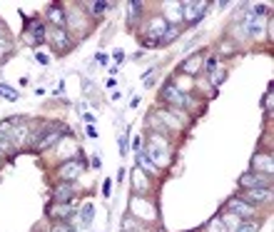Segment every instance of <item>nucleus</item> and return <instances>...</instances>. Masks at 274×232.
Segmentation results:
<instances>
[{
  "label": "nucleus",
  "instance_id": "f257e3e1",
  "mask_svg": "<svg viewBox=\"0 0 274 232\" xmlns=\"http://www.w3.org/2000/svg\"><path fill=\"white\" fill-rule=\"evenodd\" d=\"M165 30H167V23L162 20V15H152V18L145 23V28H142V45H147V48H157V45H160V38H162Z\"/></svg>",
  "mask_w": 274,
  "mask_h": 232
},
{
  "label": "nucleus",
  "instance_id": "f03ea898",
  "mask_svg": "<svg viewBox=\"0 0 274 232\" xmlns=\"http://www.w3.org/2000/svg\"><path fill=\"white\" fill-rule=\"evenodd\" d=\"M160 97H162L167 105H175V108H184V105H187V100H189V97H187V92H184L182 87L175 85L172 80H170V83H165V87L160 90Z\"/></svg>",
  "mask_w": 274,
  "mask_h": 232
},
{
  "label": "nucleus",
  "instance_id": "7ed1b4c3",
  "mask_svg": "<svg viewBox=\"0 0 274 232\" xmlns=\"http://www.w3.org/2000/svg\"><path fill=\"white\" fill-rule=\"evenodd\" d=\"M62 138H65V130L62 127H50V130H45L43 135H37V140H32L30 145L35 147V150H48V147H53L55 143H60Z\"/></svg>",
  "mask_w": 274,
  "mask_h": 232
},
{
  "label": "nucleus",
  "instance_id": "20e7f679",
  "mask_svg": "<svg viewBox=\"0 0 274 232\" xmlns=\"http://www.w3.org/2000/svg\"><path fill=\"white\" fill-rule=\"evenodd\" d=\"M25 40L32 43V45L48 40V35H45V25H43L37 18H25Z\"/></svg>",
  "mask_w": 274,
  "mask_h": 232
},
{
  "label": "nucleus",
  "instance_id": "39448f33",
  "mask_svg": "<svg viewBox=\"0 0 274 232\" xmlns=\"http://www.w3.org/2000/svg\"><path fill=\"white\" fill-rule=\"evenodd\" d=\"M83 173V165H80V160H65L60 168H58V177H60V182H72L75 177H80Z\"/></svg>",
  "mask_w": 274,
  "mask_h": 232
},
{
  "label": "nucleus",
  "instance_id": "423d86ee",
  "mask_svg": "<svg viewBox=\"0 0 274 232\" xmlns=\"http://www.w3.org/2000/svg\"><path fill=\"white\" fill-rule=\"evenodd\" d=\"M227 212H232V215H237V217H252V215L257 212V207L249 205V203H244L242 197L237 195V197L227 200Z\"/></svg>",
  "mask_w": 274,
  "mask_h": 232
},
{
  "label": "nucleus",
  "instance_id": "0eeeda50",
  "mask_svg": "<svg viewBox=\"0 0 274 232\" xmlns=\"http://www.w3.org/2000/svg\"><path fill=\"white\" fill-rule=\"evenodd\" d=\"M244 203H249V205H262V203H267V200H272V190L269 187H252V190H244L242 195Z\"/></svg>",
  "mask_w": 274,
  "mask_h": 232
},
{
  "label": "nucleus",
  "instance_id": "6e6552de",
  "mask_svg": "<svg viewBox=\"0 0 274 232\" xmlns=\"http://www.w3.org/2000/svg\"><path fill=\"white\" fill-rule=\"evenodd\" d=\"M202 65H205V58H202V53H192L187 60L180 62V68H177V73H182V75H197L200 70H202Z\"/></svg>",
  "mask_w": 274,
  "mask_h": 232
},
{
  "label": "nucleus",
  "instance_id": "1a4fd4ad",
  "mask_svg": "<svg viewBox=\"0 0 274 232\" xmlns=\"http://www.w3.org/2000/svg\"><path fill=\"white\" fill-rule=\"evenodd\" d=\"M272 170H274V162H272V155L269 152H257L252 157V173L272 175Z\"/></svg>",
  "mask_w": 274,
  "mask_h": 232
},
{
  "label": "nucleus",
  "instance_id": "9d476101",
  "mask_svg": "<svg viewBox=\"0 0 274 232\" xmlns=\"http://www.w3.org/2000/svg\"><path fill=\"white\" fill-rule=\"evenodd\" d=\"M240 185L244 190H252V187H269V175L262 173H244L240 177Z\"/></svg>",
  "mask_w": 274,
  "mask_h": 232
},
{
  "label": "nucleus",
  "instance_id": "9b49d317",
  "mask_svg": "<svg viewBox=\"0 0 274 232\" xmlns=\"http://www.w3.org/2000/svg\"><path fill=\"white\" fill-rule=\"evenodd\" d=\"M180 5H182V18L187 23H197L207 8V3H180Z\"/></svg>",
  "mask_w": 274,
  "mask_h": 232
},
{
  "label": "nucleus",
  "instance_id": "f8f14e48",
  "mask_svg": "<svg viewBox=\"0 0 274 232\" xmlns=\"http://www.w3.org/2000/svg\"><path fill=\"white\" fill-rule=\"evenodd\" d=\"M130 210H132V215H135V217H142V220H154V207H152V205H147L145 200H140V197H132V200H130Z\"/></svg>",
  "mask_w": 274,
  "mask_h": 232
},
{
  "label": "nucleus",
  "instance_id": "ddd939ff",
  "mask_svg": "<svg viewBox=\"0 0 274 232\" xmlns=\"http://www.w3.org/2000/svg\"><path fill=\"white\" fill-rule=\"evenodd\" d=\"M53 48L58 50V53H65V50H70V35H67V30L65 28H53Z\"/></svg>",
  "mask_w": 274,
  "mask_h": 232
},
{
  "label": "nucleus",
  "instance_id": "4468645a",
  "mask_svg": "<svg viewBox=\"0 0 274 232\" xmlns=\"http://www.w3.org/2000/svg\"><path fill=\"white\" fill-rule=\"evenodd\" d=\"M162 10H165V15H162L165 23L175 25L177 20H182V5L180 3H162Z\"/></svg>",
  "mask_w": 274,
  "mask_h": 232
},
{
  "label": "nucleus",
  "instance_id": "2eb2a0df",
  "mask_svg": "<svg viewBox=\"0 0 274 232\" xmlns=\"http://www.w3.org/2000/svg\"><path fill=\"white\" fill-rule=\"evenodd\" d=\"M72 212H75V210H72V205H67V203H55V205H50V207H48V215H50L53 220H60V222H65Z\"/></svg>",
  "mask_w": 274,
  "mask_h": 232
},
{
  "label": "nucleus",
  "instance_id": "dca6fc26",
  "mask_svg": "<svg viewBox=\"0 0 274 232\" xmlns=\"http://www.w3.org/2000/svg\"><path fill=\"white\" fill-rule=\"evenodd\" d=\"M48 20L53 23V28H65V23H67V13L62 10L60 5H50V8H48Z\"/></svg>",
  "mask_w": 274,
  "mask_h": 232
},
{
  "label": "nucleus",
  "instance_id": "f3484780",
  "mask_svg": "<svg viewBox=\"0 0 274 232\" xmlns=\"http://www.w3.org/2000/svg\"><path fill=\"white\" fill-rule=\"evenodd\" d=\"M72 195H75V185H72V182H60V185L55 187V192H53L55 203H67Z\"/></svg>",
  "mask_w": 274,
  "mask_h": 232
},
{
  "label": "nucleus",
  "instance_id": "a211bd4d",
  "mask_svg": "<svg viewBox=\"0 0 274 232\" xmlns=\"http://www.w3.org/2000/svg\"><path fill=\"white\" fill-rule=\"evenodd\" d=\"M137 170L145 173V175H160V168L154 165L145 152H137Z\"/></svg>",
  "mask_w": 274,
  "mask_h": 232
},
{
  "label": "nucleus",
  "instance_id": "6ab92c4d",
  "mask_svg": "<svg viewBox=\"0 0 274 232\" xmlns=\"http://www.w3.org/2000/svg\"><path fill=\"white\" fill-rule=\"evenodd\" d=\"M157 115L162 117V120H165V125H167V127H172V130H180V127H182V122H180V117L175 115H170V113H167V110H160V113H157Z\"/></svg>",
  "mask_w": 274,
  "mask_h": 232
},
{
  "label": "nucleus",
  "instance_id": "aec40b11",
  "mask_svg": "<svg viewBox=\"0 0 274 232\" xmlns=\"http://www.w3.org/2000/svg\"><path fill=\"white\" fill-rule=\"evenodd\" d=\"M0 97H5L8 103H18V100H20V95H18L13 87H10V85H3V83H0Z\"/></svg>",
  "mask_w": 274,
  "mask_h": 232
},
{
  "label": "nucleus",
  "instance_id": "412c9836",
  "mask_svg": "<svg viewBox=\"0 0 274 232\" xmlns=\"http://www.w3.org/2000/svg\"><path fill=\"white\" fill-rule=\"evenodd\" d=\"M177 25H167V30L162 32V38H160V45H167V43H172L175 38H177Z\"/></svg>",
  "mask_w": 274,
  "mask_h": 232
},
{
  "label": "nucleus",
  "instance_id": "4be33fe9",
  "mask_svg": "<svg viewBox=\"0 0 274 232\" xmlns=\"http://www.w3.org/2000/svg\"><path fill=\"white\" fill-rule=\"evenodd\" d=\"M219 53L222 55H234L237 53V43L234 40H222L219 43Z\"/></svg>",
  "mask_w": 274,
  "mask_h": 232
},
{
  "label": "nucleus",
  "instance_id": "5701e85b",
  "mask_svg": "<svg viewBox=\"0 0 274 232\" xmlns=\"http://www.w3.org/2000/svg\"><path fill=\"white\" fill-rule=\"evenodd\" d=\"M132 180H135V187H140L142 192H147V190H150V182H147V177L140 173V170L135 173V177H132Z\"/></svg>",
  "mask_w": 274,
  "mask_h": 232
},
{
  "label": "nucleus",
  "instance_id": "b1692460",
  "mask_svg": "<svg viewBox=\"0 0 274 232\" xmlns=\"http://www.w3.org/2000/svg\"><path fill=\"white\" fill-rule=\"evenodd\" d=\"M207 232H227V225H224V220H219V217H212V220H210V225H207Z\"/></svg>",
  "mask_w": 274,
  "mask_h": 232
},
{
  "label": "nucleus",
  "instance_id": "393cba45",
  "mask_svg": "<svg viewBox=\"0 0 274 232\" xmlns=\"http://www.w3.org/2000/svg\"><path fill=\"white\" fill-rule=\"evenodd\" d=\"M88 8L92 10V15H102L107 8H112V3H88Z\"/></svg>",
  "mask_w": 274,
  "mask_h": 232
},
{
  "label": "nucleus",
  "instance_id": "a878e982",
  "mask_svg": "<svg viewBox=\"0 0 274 232\" xmlns=\"http://www.w3.org/2000/svg\"><path fill=\"white\" fill-rule=\"evenodd\" d=\"M210 78H212V85H219V83H222V80L227 78V70H222V68H219V70H214Z\"/></svg>",
  "mask_w": 274,
  "mask_h": 232
},
{
  "label": "nucleus",
  "instance_id": "bb28decb",
  "mask_svg": "<svg viewBox=\"0 0 274 232\" xmlns=\"http://www.w3.org/2000/svg\"><path fill=\"white\" fill-rule=\"evenodd\" d=\"M92 222V205H85V210H83V227H88Z\"/></svg>",
  "mask_w": 274,
  "mask_h": 232
},
{
  "label": "nucleus",
  "instance_id": "cd10ccee",
  "mask_svg": "<svg viewBox=\"0 0 274 232\" xmlns=\"http://www.w3.org/2000/svg\"><path fill=\"white\" fill-rule=\"evenodd\" d=\"M254 230H257V222L252 220V222H244V225H240L234 232H254Z\"/></svg>",
  "mask_w": 274,
  "mask_h": 232
},
{
  "label": "nucleus",
  "instance_id": "c85d7f7f",
  "mask_svg": "<svg viewBox=\"0 0 274 232\" xmlns=\"http://www.w3.org/2000/svg\"><path fill=\"white\" fill-rule=\"evenodd\" d=\"M264 110H267V113H272V90L264 95Z\"/></svg>",
  "mask_w": 274,
  "mask_h": 232
},
{
  "label": "nucleus",
  "instance_id": "c756f323",
  "mask_svg": "<svg viewBox=\"0 0 274 232\" xmlns=\"http://www.w3.org/2000/svg\"><path fill=\"white\" fill-rule=\"evenodd\" d=\"M205 68H207V73L212 75L214 70H217V58H210V60H207V65H205Z\"/></svg>",
  "mask_w": 274,
  "mask_h": 232
},
{
  "label": "nucleus",
  "instance_id": "7c9ffc66",
  "mask_svg": "<svg viewBox=\"0 0 274 232\" xmlns=\"http://www.w3.org/2000/svg\"><path fill=\"white\" fill-rule=\"evenodd\" d=\"M50 232H72V230H70V227H67L65 222H60V225H55V227H53Z\"/></svg>",
  "mask_w": 274,
  "mask_h": 232
},
{
  "label": "nucleus",
  "instance_id": "2f4dec72",
  "mask_svg": "<svg viewBox=\"0 0 274 232\" xmlns=\"http://www.w3.org/2000/svg\"><path fill=\"white\" fill-rule=\"evenodd\" d=\"M110 187H112V182H110V180H105V185H102V195H105V197L110 195Z\"/></svg>",
  "mask_w": 274,
  "mask_h": 232
},
{
  "label": "nucleus",
  "instance_id": "473e14b6",
  "mask_svg": "<svg viewBox=\"0 0 274 232\" xmlns=\"http://www.w3.org/2000/svg\"><path fill=\"white\" fill-rule=\"evenodd\" d=\"M132 147H135L137 152H142V147H145V143H142V138H137V140L132 143Z\"/></svg>",
  "mask_w": 274,
  "mask_h": 232
},
{
  "label": "nucleus",
  "instance_id": "72a5a7b5",
  "mask_svg": "<svg viewBox=\"0 0 274 232\" xmlns=\"http://www.w3.org/2000/svg\"><path fill=\"white\" fill-rule=\"evenodd\" d=\"M112 58L118 60V62H122V60H125V53H122V50H115V53H112Z\"/></svg>",
  "mask_w": 274,
  "mask_h": 232
},
{
  "label": "nucleus",
  "instance_id": "f704fd0d",
  "mask_svg": "<svg viewBox=\"0 0 274 232\" xmlns=\"http://www.w3.org/2000/svg\"><path fill=\"white\" fill-rule=\"evenodd\" d=\"M85 132H88L90 138H97V132H95V127H92V125H90V127H88V130H85Z\"/></svg>",
  "mask_w": 274,
  "mask_h": 232
},
{
  "label": "nucleus",
  "instance_id": "c9c22d12",
  "mask_svg": "<svg viewBox=\"0 0 274 232\" xmlns=\"http://www.w3.org/2000/svg\"><path fill=\"white\" fill-rule=\"evenodd\" d=\"M0 157H3V150H0Z\"/></svg>",
  "mask_w": 274,
  "mask_h": 232
}]
</instances>
